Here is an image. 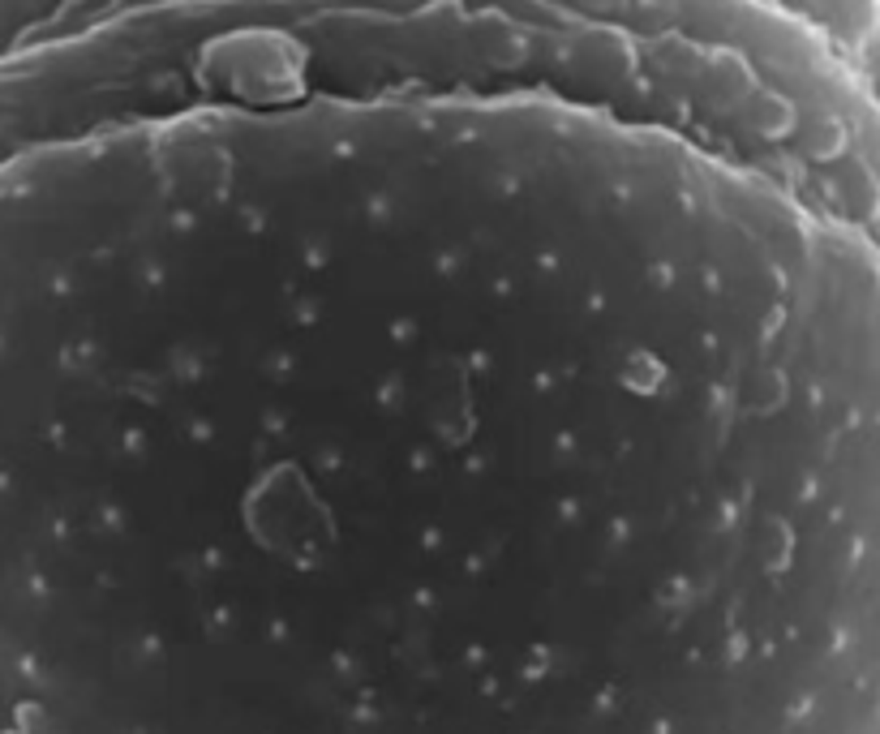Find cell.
Listing matches in <instances>:
<instances>
[{"mask_svg":"<svg viewBox=\"0 0 880 734\" xmlns=\"http://www.w3.org/2000/svg\"><path fill=\"white\" fill-rule=\"evenodd\" d=\"M846 104L791 0H0V734L155 614L426 726L880 562Z\"/></svg>","mask_w":880,"mask_h":734,"instance_id":"1","label":"cell"}]
</instances>
